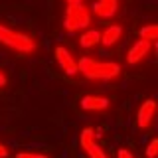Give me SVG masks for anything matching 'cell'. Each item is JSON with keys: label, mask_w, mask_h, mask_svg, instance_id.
<instances>
[{"label": "cell", "mask_w": 158, "mask_h": 158, "mask_svg": "<svg viewBox=\"0 0 158 158\" xmlns=\"http://www.w3.org/2000/svg\"><path fill=\"white\" fill-rule=\"evenodd\" d=\"M77 71L87 79H115L121 73V65L115 61H97L93 57H81L77 61Z\"/></svg>", "instance_id": "cell-1"}, {"label": "cell", "mask_w": 158, "mask_h": 158, "mask_svg": "<svg viewBox=\"0 0 158 158\" xmlns=\"http://www.w3.org/2000/svg\"><path fill=\"white\" fill-rule=\"evenodd\" d=\"M0 44L8 46L10 49H16L20 53H32L36 49V42L30 36L16 32V30H10L6 26H2V24H0Z\"/></svg>", "instance_id": "cell-2"}, {"label": "cell", "mask_w": 158, "mask_h": 158, "mask_svg": "<svg viewBox=\"0 0 158 158\" xmlns=\"http://www.w3.org/2000/svg\"><path fill=\"white\" fill-rule=\"evenodd\" d=\"M91 22V12L85 4H77V6H67L65 18H63V26L67 32H77L89 26Z\"/></svg>", "instance_id": "cell-3"}, {"label": "cell", "mask_w": 158, "mask_h": 158, "mask_svg": "<svg viewBox=\"0 0 158 158\" xmlns=\"http://www.w3.org/2000/svg\"><path fill=\"white\" fill-rule=\"evenodd\" d=\"M79 142H81V148L85 150V154H87L89 158H107L105 150H103V148L97 144V140H95V131H93V128H83Z\"/></svg>", "instance_id": "cell-4"}, {"label": "cell", "mask_w": 158, "mask_h": 158, "mask_svg": "<svg viewBox=\"0 0 158 158\" xmlns=\"http://www.w3.org/2000/svg\"><path fill=\"white\" fill-rule=\"evenodd\" d=\"M56 59H57L59 67H61L67 75H75L77 73V61H75V57L71 56V52H69L65 46H57L56 48Z\"/></svg>", "instance_id": "cell-5"}, {"label": "cell", "mask_w": 158, "mask_h": 158, "mask_svg": "<svg viewBox=\"0 0 158 158\" xmlns=\"http://www.w3.org/2000/svg\"><path fill=\"white\" fill-rule=\"evenodd\" d=\"M150 48H152V42L138 40L135 46L128 49V53H127V63H131V65H136V63H140L142 59H144L148 53H150Z\"/></svg>", "instance_id": "cell-6"}, {"label": "cell", "mask_w": 158, "mask_h": 158, "mask_svg": "<svg viewBox=\"0 0 158 158\" xmlns=\"http://www.w3.org/2000/svg\"><path fill=\"white\" fill-rule=\"evenodd\" d=\"M154 111H156V103L152 101V99H146V101L140 105V109H138V117H136V123H138V127H140L142 131L150 127L152 118H154Z\"/></svg>", "instance_id": "cell-7"}, {"label": "cell", "mask_w": 158, "mask_h": 158, "mask_svg": "<svg viewBox=\"0 0 158 158\" xmlns=\"http://www.w3.org/2000/svg\"><path fill=\"white\" fill-rule=\"evenodd\" d=\"M81 109L83 111H89V113H101L109 107V99L101 97V95H85L81 99Z\"/></svg>", "instance_id": "cell-8"}, {"label": "cell", "mask_w": 158, "mask_h": 158, "mask_svg": "<svg viewBox=\"0 0 158 158\" xmlns=\"http://www.w3.org/2000/svg\"><path fill=\"white\" fill-rule=\"evenodd\" d=\"M118 0H99L97 4H93V12L99 18H111L117 14Z\"/></svg>", "instance_id": "cell-9"}, {"label": "cell", "mask_w": 158, "mask_h": 158, "mask_svg": "<svg viewBox=\"0 0 158 158\" xmlns=\"http://www.w3.org/2000/svg\"><path fill=\"white\" fill-rule=\"evenodd\" d=\"M121 36H123V28L118 26V24H113V26H109L101 32V44L107 46V48H111L121 40Z\"/></svg>", "instance_id": "cell-10"}, {"label": "cell", "mask_w": 158, "mask_h": 158, "mask_svg": "<svg viewBox=\"0 0 158 158\" xmlns=\"http://www.w3.org/2000/svg\"><path fill=\"white\" fill-rule=\"evenodd\" d=\"M101 44V32L99 30H87V32H83L81 34V38H79V46L81 48H95Z\"/></svg>", "instance_id": "cell-11"}, {"label": "cell", "mask_w": 158, "mask_h": 158, "mask_svg": "<svg viewBox=\"0 0 158 158\" xmlns=\"http://www.w3.org/2000/svg\"><path fill=\"white\" fill-rule=\"evenodd\" d=\"M138 34H140V40H146V42H154V40L158 38V26H154V24H150V26H142Z\"/></svg>", "instance_id": "cell-12"}, {"label": "cell", "mask_w": 158, "mask_h": 158, "mask_svg": "<svg viewBox=\"0 0 158 158\" xmlns=\"http://www.w3.org/2000/svg\"><path fill=\"white\" fill-rule=\"evenodd\" d=\"M158 154V138H152L150 144L146 146V158H156Z\"/></svg>", "instance_id": "cell-13"}, {"label": "cell", "mask_w": 158, "mask_h": 158, "mask_svg": "<svg viewBox=\"0 0 158 158\" xmlns=\"http://www.w3.org/2000/svg\"><path fill=\"white\" fill-rule=\"evenodd\" d=\"M16 158H48L46 154H36V152H20Z\"/></svg>", "instance_id": "cell-14"}, {"label": "cell", "mask_w": 158, "mask_h": 158, "mask_svg": "<svg viewBox=\"0 0 158 158\" xmlns=\"http://www.w3.org/2000/svg\"><path fill=\"white\" fill-rule=\"evenodd\" d=\"M117 158H135L131 150H127V148H118L117 150Z\"/></svg>", "instance_id": "cell-15"}, {"label": "cell", "mask_w": 158, "mask_h": 158, "mask_svg": "<svg viewBox=\"0 0 158 158\" xmlns=\"http://www.w3.org/2000/svg\"><path fill=\"white\" fill-rule=\"evenodd\" d=\"M0 158H8V148L0 142Z\"/></svg>", "instance_id": "cell-16"}, {"label": "cell", "mask_w": 158, "mask_h": 158, "mask_svg": "<svg viewBox=\"0 0 158 158\" xmlns=\"http://www.w3.org/2000/svg\"><path fill=\"white\" fill-rule=\"evenodd\" d=\"M67 6H77V4H83V0H65Z\"/></svg>", "instance_id": "cell-17"}, {"label": "cell", "mask_w": 158, "mask_h": 158, "mask_svg": "<svg viewBox=\"0 0 158 158\" xmlns=\"http://www.w3.org/2000/svg\"><path fill=\"white\" fill-rule=\"evenodd\" d=\"M4 85H6V75L0 71V87H4Z\"/></svg>", "instance_id": "cell-18"}]
</instances>
